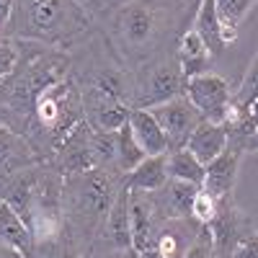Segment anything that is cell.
Segmentation results:
<instances>
[{
    "label": "cell",
    "instance_id": "obj_1",
    "mask_svg": "<svg viewBox=\"0 0 258 258\" xmlns=\"http://www.w3.org/2000/svg\"><path fill=\"white\" fill-rule=\"evenodd\" d=\"M194 0H129L109 13V47L124 68H140L160 52L176 34V24H188L197 13Z\"/></svg>",
    "mask_w": 258,
    "mask_h": 258
},
{
    "label": "cell",
    "instance_id": "obj_2",
    "mask_svg": "<svg viewBox=\"0 0 258 258\" xmlns=\"http://www.w3.org/2000/svg\"><path fill=\"white\" fill-rule=\"evenodd\" d=\"M93 13L83 0H16L6 36L64 49L91 34Z\"/></svg>",
    "mask_w": 258,
    "mask_h": 258
},
{
    "label": "cell",
    "instance_id": "obj_3",
    "mask_svg": "<svg viewBox=\"0 0 258 258\" xmlns=\"http://www.w3.org/2000/svg\"><path fill=\"white\" fill-rule=\"evenodd\" d=\"M121 186L124 173L111 168H91L78 176H64V232H73L75 243L78 238L91 240L98 235Z\"/></svg>",
    "mask_w": 258,
    "mask_h": 258
},
{
    "label": "cell",
    "instance_id": "obj_4",
    "mask_svg": "<svg viewBox=\"0 0 258 258\" xmlns=\"http://www.w3.org/2000/svg\"><path fill=\"white\" fill-rule=\"evenodd\" d=\"M186 93V78L176 54H158L140 64L132 75V109H155L160 103L181 98Z\"/></svg>",
    "mask_w": 258,
    "mask_h": 258
},
{
    "label": "cell",
    "instance_id": "obj_5",
    "mask_svg": "<svg viewBox=\"0 0 258 258\" xmlns=\"http://www.w3.org/2000/svg\"><path fill=\"white\" fill-rule=\"evenodd\" d=\"M183 96L194 103V109L202 114V119L212 124H227L235 111L232 91L227 80L214 73H202V75L188 78Z\"/></svg>",
    "mask_w": 258,
    "mask_h": 258
},
{
    "label": "cell",
    "instance_id": "obj_6",
    "mask_svg": "<svg viewBox=\"0 0 258 258\" xmlns=\"http://www.w3.org/2000/svg\"><path fill=\"white\" fill-rule=\"evenodd\" d=\"M207 227L212 232V243H214L217 258H232V253L238 250V245L248 238L250 232H255L253 222L248 220V214L240 207H235L232 197L220 202L217 214H214V220Z\"/></svg>",
    "mask_w": 258,
    "mask_h": 258
},
{
    "label": "cell",
    "instance_id": "obj_7",
    "mask_svg": "<svg viewBox=\"0 0 258 258\" xmlns=\"http://www.w3.org/2000/svg\"><path fill=\"white\" fill-rule=\"evenodd\" d=\"M160 124V129L165 132V140H168V153H176V150H183L197 129L204 119L202 114L194 109V103L181 96V98H173L168 103H160L155 109H147Z\"/></svg>",
    "mask_w": 258,
    "mask_h": 258
},
{
    "label": "cell",
    "instance_id": "obj_8",
    "mask_svg": "<svg viewBox=\"0 0 258 258\" xmlns=\"http://www.w3.org/2000/svg\"><path fill=\"white\" fill-rule=\"evenodd\" d=\"M49 163L57 165L62 176H78L85 173L96 165V153H93V126L88 121H80L73 132L62 140V145L54 150Z\"/></svg>",
    "mask_w": 258,
    "mask_h": 258
},
{
    "label": "cell",
    "instance_id": "obj_9",
    "mask_svg": "<svg viewBox=\"0 0 258 258\" xmlns=\"http://www.w3.org/2000/svg\"><path fill=\"white\" fill-rule=\"evenodd\" d=\"M240 160H243V147L227 142V147L222 150V153L212 163L204 165V183H202V188L207 194H212L217 202L230 199L232 188H235V181H238Z\"/></svg>",
    "mask_w": 258,
    "mask_h": 258
},
{
    "label": "cell",
    "instance_id": "obj_10",
    "mask_svg": "<svg viewBox=\"0 0 258 258\" xmlns=\"http://www.w3.org/2000/svg\"><path fill=\"white\" fill-rule=\"evenodd\" d=\"M204 225H199L194 217H170L163 220L155 230L153 248L163 258H183V253L194 245V240L199 238Z\"/></svg>",
    "mask_w": 258,
    "mask_h": 258
},
{
    "label": "cell",
    "instance_id": "obj_11",
    "mask_svg": "<svg viewBox=\"0 0 258 258\" xmlns=\"http://www.w3.org/2000/svg\"><path fill=\"white\" fill-rule=\"evenodd\" d=\"M129 217H132V248L145 250L153 245L155 230L163 222L155 212L150 191H129Z\"/></svg>",
    "mask_w": 258,
    "mask_h": 258
},
{
    "label": "cell",
    "instance_id": "obj_12",
    "mask_svg": "<svg viewBox=\"0 0 258 258\" xmlns=\"http://www.w3.org/2000/svg\"><path fill=\"white\" fill-rule=\"evenodd\" d=\"M202 186L188 183V181H178V178H168L165 186H160L153 194V204L160 220H170V217H191V204L194 197Z\"/></svg>",
    "mask_w": 258,
    "mask_h": 258
},
{
    "label": "cell",
    "instance_id": "obj_13",
    "mask_svg": "<svg viewBox=\"0 0 258 258\" xmlns=\"http://www.w3.org/2000/svg\"><path fill=\"white\" fill-rule=\"evenodd\" d=\"M36 163H41V158L31 147V142L21 137L18 132H13L11 126L0 124V178H8Z\"/></svg>",
    "mask_w": 258,
    "mask_h": 258
},
{
    "label": "cell",
    "instance_id": "obj_14",
    "mask_svg": "<svg viewBox=\"0 0 258 258\" xmlns=\"http://www.w3.org/2000/svg\"><path fill=\"white\" fill-rule=\"evenodd\" d=\"M98 235L119 253L132 248V217H129V188L126 186H121L119 197L111 204L109 214H106Z\"/></svg>",
    "mask_w": 258,
    "mask_h": 258
},
{
    "label": "cell",
    "instance_id": "obj_15",
    "mask_svg": "<svg viewBox=\"0 0 258 258\" xmlns=\"http://www.w3.org/2000/svg\"><path fill=\"white\" fill-rule=\"evenodd\" d=\"M176 59H178V68L183 73V78H194V75H202L209 73V64H212V52L207 49V44L202 41V36L186 29L178 36V47H176Z\"/></svg>",
    "mask_w": 258,
    "mask_h": 258
},
{
    "label": "cell",
    "instance_id": "obj_16",
    "mask_svg": "<svg viewBox=\"0 0 258 258\" xmlns=\"http://www.w3.org/2000/svg\"><path fill=\"white\" fill-rule=\"evenodd\" d=\"M0 243L13 245L16 250H21L26 258H34L36 255V240H34L29 225L3 199H0Z\"/></svg>",
    "mask_w": 258,
    "mask_h": 258
},
{
    "label": "cell",
    "instance_id": "obj_17",
    "mask_svg": "<svg viewBox=\"0 0 258 258\" xmlns=\"http://www.w3.org/2000/svg\"><path fill=\"white\" fill-rule=\"evenodd\" d=\"M129 126L137 140V145L145 150V155H165L168 153V140L165 132L160 129L158 119L147 109H132L129 111Z\"/></svg>",
    "mask_w": 258,
    "mask_h": 258
},
{
    "label": "cell",
    "instance_id": "obj_18",
    "mask_svg": "<svg viewBox=\"0 0 258 258\" xmlns=\"http://www.w3.org/2000/svg\"><path fill=\"white\" fill-rule=\"evenodd\" d=\"M227 126L225 124H212V121H202L197 129H194V135L186 145V150H191V155L197 158L199 163H212L217 158L222 150L227 147Z\"/></svg>",
    "mask_w": 258,
    "mask_h": 258
},
{
    "label": "cell",
    "instance_id": "obj_19",
    "mask_svg": "<svg viewBox=\"0 0 258 258\" xmlns=\"http://www.w3.org/2000/svg\"><path fill=\"white\" fill-rule=\"evenodd\" d=\"M168 181V153L147 155L137 168L124 173V186L129 191H158Z\"/></svg>",
    "mask_w": 258,
    "mask_h": 258
},
{
    "label": "cell",
    "instance_id": "obj_20",
    "mask_svg": "<svg viewBox=\"0 0 258 258\" xmlns=\"http://www.w3.org/2000/svg\"><path fill=\"white\" fill-rule=\"evenodd\" d=\"M194 31L202 36V41L207 44V49L212 52V57H217L225 44H222V24L217 8H214V0H202L197 13H194Z\"/></svg>",
    "mask_w": 258,
    "mask_h": 258
},
{
    "label": "cell",
    "instance_id": "obj_21",
    "mask_svg": "<svg viewBox=\"0 0 258 258\" xmlns=\"http://www.w3.org/2000/svg\"><path fill=\"white\" fill-rule=\"evenodd\" d=\"M168 178H178V181H188V183H204V163H199L191 155V150H176L168 153Z\"/></svg>",
    "mask_w": 258,
    "mask_h": 258
},
{
    "label": "cell",
    "instance_id": "obj_22",
    "mask_svg": "<svg viewBox=\"0 0 258 258\" xmlns=\"http://www.w3.org/2000/svg\"><path fill=\"white\" fill-rule=\"evenodd\" d=\"M145 150L137 145L135 135H132V126L129 121L124 126L116 129V170L119 173H129L132 168H137L145 160Z\"/></svg>",
    "mask_w": 258,
    "mask_h": 258
},
{
    "label": "cell",
    "instance_id": "obj_23",
    "mask_svg": "<svg viewBox=\"0 0 258 258\" xmlns=\"http://www.w3.org/2000/svg\"><path fill=\"white\" fill-rule=\"evenodd\" d=\"M255 3H258V0H214V8H217V16H220L222 29L238 31L240 21L248 16V11H250Z\"/></svg>",
    "mask_w": 258,
    "mask_h": 258
},
{
    "label": "cell",
    "instance_id": "obj_24",
    "mask_svg": "<svg viewBox=\"0 0 258 258\" xmlns=\"http://www.w3.org/2000/svg\"><path fill=\"white\" fill-rule=\"evenodd\" d=\"M255 101H258V54H255V59L250 62V68H248L245 78L240 80L238 91L232 93L235 109H248V106L255 103Z\"/></svg>",
    "mask_w": 258,
    "mask_h": 258
},
{
    "label": "cell",
    "instance_id": "obj_25",
    "mask_svg": "<svg viewBox=\"0 0 258 258\" xmlns=\"http://www.w3.org/2000/svg\"><path fill=\"white\" fill-rule=\"evenodd\" d=\"M21 59V44L18 39H11L6 34H0V85L8 80V75L16 70V64Z\"/></svg>",
    "mask_w": 258,
    "mask_h": 258
},
{
    "label": "cell",
    "instance_id": "obj_26",
    "mask_svg": "<svg viewBox=\"0 0 258 258\" xmlns=\"http://www.w3.org/2000/svg\"><path fill=\"white\" fill-rule=\"evenodd\" d=\"M217 207H220V202L212 194H207L204 188H199L197 197H194V204H191V217L199 225H209L214 220V214H217Z\"/></svg>",
    "mask_w": 258,
    "mask_h": 258
},
{
    "label": "cell",
    "instance_id": "obj_27",
    "mask_svg": "<svg viewBox=\"0 0 258 258\" xmlns=\"http://www.w3.org/2000/svg\"><path fill=\"white\" fill-rule=\"evenodd\" d=\"M183 258H217V253H214V243H212V232L209 227L204 225L199 238L194 240V245L183 253Z\"/></svg>",
    "mask_w": 258,
    "mask_h": 258
},
{
    "label": "cell",
    "instance_id": "obj_28",
    "mask_svg": "<svg viewBox=\"0 0 258 258\" xmlns=\"http://www.w3.org/2000/svg\"><path fill=\"white\" fill-rule=\"evenodd\" d=\"M129 0H85V8H88L93 16H109L116 8L126 6Z\"/></svg>",
    "mask_w": 258,
    "mask_h": 258
},
{
    "label": "cell",
    "instance_id": "obj_29",
    "mask_svg": "<svg viewBox=\"0 0 258 258\" xmlns=\"http://www.w3.org/2000/svg\"><path fill=\"white\" fill-rule=\"evenodd\" d=\"M232 258H258V232H250L232 253Z\"/></svg>",
    "mask_w": 258,
    "mask_h": 258
},
{
    "label": "cell",
    "instance_id": "obj_30",
    "mask_svg": "<svg viewBox=\"0 0 258 258\" xmlns=\"http://www.w3.org/2000/svg\"><path fill=\"white\" fill-rule=\"evenodd\" d=\"M54 258H83V253L78 250V245H75L73 238L64 240V235H62V238H59V248H57Z\"/></svg>",
    "mask_w": 258,
    "mask_h": 258
},
{
    "label": "cell",
    "instance_id": "obj_31",
    "mask_svg": "<svg viewBox=\"0 0 258 258\" xmlns=\"http://www.w3.org/2000/svg\"><path fill=\"white\" fill-rule=\"evenodd\" d=\"M13 11H16V0H0V34H6Z\"/></svg>",
    "mask_w": 258,
    "mask_h": 258
},
{
    "label": "cell",
    "instance_id": "obj_32",
    "mask_svg": "<svg viewBox=\"0 0 258 258\" xmlns=\"http://www.w3.org/2000/svg\"><path fill=\"white\" fill-rule=\"evenodd\" d=\"M0 258H26L21 250H16L13 245H8V243H0Z\"/></svg>",
    "mask_w": 258,
    "mask_h": 258
},
{
    "label": "cell",
    "instance_id": "obj_33",
    "mask_svg": "<svg viewBox=\"0 0 258 258\" xmlns=\"http://www.w3.org/2000/svg\"><path fill=\"white\" fill-rule=\"evenodd\" d=\"M243 111H245V116H248L250 126H253V129H258V101H255V103H250L248 109H243Z\"/></svg>",
    "mask_w": 258,
    "mask_h": 258
},
{
    "label": "cell",
    "instance_id": "obj_34",
    "mask_svg": "<svg viewBox=\"0 0 258 258\" xmlns=\"http://www.w3.org/2000/svg\"><path fill=\"white\" fill-rule=\"evenodd\" d=\"M248 150H253V153H258V129H255V132L245 140V153H248Z\"/></svg>",
    "mask_w": 258,
    "mask_h": 258
},
{
    "label": "cell",
    "instance_id": "obj_35",
    "mask_svg": "<svg viewBox=\"0 0 258 258\" xmlns=\"http://www.w3.org/2000/svg\"><path fill=\"white\" fill-rule=\"evenodd\" d=\"M137 258H163V255H160V253H158V250H155L153 245H150V248L140 250V253H137Z\"/></svg>",
    "mask_w": 258,
    "mask_h": 258
},
{
    "label": "cell",
    "instance_id": "obj_36",
    "mask_svg": "<svg viewBox=\"0 0 258 258\" xmlns=\"http://www.w3.org/2000/svg\"><path fill=\"white\" fill-rule=\"evenodd\" d=\"M137 253H140V250H135V248H129V250H124V253H121V258H137Z\"/></svg>",
    "mask_w": 258,
    "mask_h": 258
},
{
    "label": "cell",
    "instance_id": "obj_37",
    "mask_svg": "<svg viewBox=\"0 0 258 258\" xmlns=\"http://www.w3.org/2000/svg\"><path fill=\"white\" fill-rule=\"evenodd\" d=\"M194 3H197V6H199V3H202V0H194Z\"/></svg>",
    "mask_w": 258,
    "mask_h": 258
},
{
    "label": "cell",
    "instance_id": "obj_38",
    "mask_svg": "<svg viewBox=\"0 0 258 258\" xmlns=\"http://www.w3.org/2000/svg\"><path fill=\"white\" fill-rule=\"evenodd\" d=\"M0 183H3V178H0Z\"/></svg>",
    "mask_w": 258,
    "mask_h": 258
},
{
    "label": "cell",
    "instance_id": "obj_39",
    "mask_svg": "<svg viewBox=\"0 0 258 258\" xmlns=\"http://www.w3.org/2000/svg\"><path fill=\"white\" fill-rule=\"evenodd\" d=\"M83 3H85V0H83Z\"/></svg>",
    "mask_w": 258,
    "mask_h": 258
}]
</instances>
